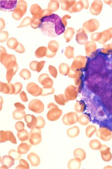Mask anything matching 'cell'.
<instances>
[{"label": "cell", "instance_id": "8", "mask_svg": "<svg viewBox=\"0 0 112 169\" xmlns=\"http://www.w3.org/2000/svg\"><path fill=\"white\" fill-rule=\"evenodd\" d=\"M79 116L76 113L74 112L68 113L64 115L63 122L65 125H71L78 122Z\"/></svg>", "mask_w": 112, "mask_h": 169}, {"label": "cell", "instance_id": "56", "mask_svg": "<svg viewBox=\"0 0 112 169\" xmlns=\"http://www.w3.org/2000/svg\"><path fill=\"white\" fill-rule=\"evenodd\" d=\"M15 107L17 110H24L25 109V107L24 105L20 103H16L15 104Z\"/></svg>", "mask_w": 112, "mask_h": 169}, {"label": "cell", "instance_id": "28", "mask_svg": "<svg viewBox=\"0 0 112 169\" xmlns=\"http://www.w3.org/2000/svg\"><path fill=\"white\" fill-rule=\"evenodd\" d=\"M54 99L55 102L61 106H64L65 104L68 101L67 100L65 95L64 94L55 95Z\"/></svg>", "mask_w": 112, "mask_h": 169}, {"label": "cell", "instance_id": "58", "mask_svg": "<svg viewBox=\"0 0 112 169\" xmlns=\"http://www.w3.org/2000/svg\"><path fill=\"white\" fill-rule=\"evenodd\" d=\"M3 99L1 97V109H2V104H3Z\"/></svg>", "mask_w": 112, "mask_h": 169}, {"label": "cell", "instance_id": "24", "mask_svg": "<svg viewBox=\"0 0 112 169\" xmlns=\"http://www.w3.org/2000/svg\"><path fill=\"white\" fill-rule=\"evenodd\" d=\"M41 7L37 4H33L31 7L30 11L33 17H37L40 18V16L42 12Z\"/></svg>", "mask_w": 112, "mask_h": 169}, {"label": "cell", "instance_id": "48", "mask_svg": "<svg viewBox=\"0 0 112 169\" xmlns=\"http://www.w3.org/2000/svg\"><path fill=\"white\" fill-rule=\"evenodd\" d=\"M24 122L21 121L17 122L15 124V129L18 131H20L24 129Z\"/></svg>", "mask_w": 112, "mask_h": 169}, {"label": "cell", "instance_id": "29", "mask_svg": "<svg viewBox=\"0 0 112 169\" xmlns=\"http://www.w3.org/2000/svg\"><path fill=\"white\" fill-rule=\"evenodd\" d=\"M47 48L45 47H41L38 48L35 52V56L38 58H41L47 54Z\"/></svg>", "mask_w": 112, "mask_h": 169}, {"label": "cell", "instance_id": "53", "mask_svg": "<svg viewBox=\"0 0 112 169\" xmlns=\"http://www.w3.org/2000/svg\"><path fill=\"white\" fill-rule=\"evenodd\" d=\"M38 62L36 61H32L30 64L29 66L30 68L32 71H37V64H38Z\"/></svg>", "mask_w": 112, "mask_h": 169}, {"label": "cell", "instance_id": "26", "mask_svg": "<svg viewBox=\"0 0 112 169\" xmlns=\"http://www.w3.org/2000/svg\"><path fill=\"white\" fill-rule=\"evenodd\" d=\"M19 67H16L15 68H11L7 69L6 72V78L9 83H10L12 80L13 76L18 71Z\"/></svg>", "mask_w": 112, "mask_h": 169}, {"label": "cell", "instance_id": "14", "mask_svg": "<svg viewBox=\"0 0 112 169\" xmlns=\"http://www.w3.org/2000/svg\"><path fill=\"white\" fill-rule=\"evenodd\" d=\"M65 96L68 101L75 100L77 98L76 88L73 85H70L65 89Z\"/></svg>", "mask_w": 112, "mask_h": 169}, {"label": "cell", "instance_id": "27", "mask_svg": "<svg viewBox=\"0 0 112 169\" xmlns=\"http://www.w3.org/2000/svg\"><path fill=\"white\" fill-rule=\"evenodd\" d=\"M26 115L24 110L16 109L13 112V117L15 120H21L24 118Z\"/></svg>", "mask_w": 112, "mask_h": 169}, {"label": "cell", "instance_id": "41", "mask_svg": "<svg viewBox=\"0 0 112 169\" xmlns=\"http://www.w3.org/2000/svg\"><path fill=\"white\" fill-rule=\"evenodd\" d=\"M37 122L35 127L41 129L44 128L45 125V121L44 118L42 116H40L37 117Z\"/></svg>", "mask_w": 112, "mask_h": 169}, {"label": "cell", "instance_id": "47", "mask_svg": "<svg viewBox=\"0 0 112 169\" xmlns=\"http://www.w3.org/2000/svg\"><path fill=\"white\" fill-rule=\"evenodd\" d=\"M15 88V95H17L19 93H21L22 88V85L21 83L16 82L14 84Z\"/></svg>", "mask_w": 112, "mask_h": 169}, {"label": "cell", "instance_id": "50", "mask_svg": "<svg viewBox=\"0 0 112 169\" xmlns=\"http://www.w3.org/2000/svg\"><path fill=\"white\" fill-rule=\"evenodd\" d=\"M9 37V33L6 31H1V42L6 41Z\"/></svg>", "mask_w": 112, "mask_h": 169}, {"label": "cell", "instance_id": "33", "mask_svg": "<svg viewBox=\"0 0 112 169\" xmlns=\"http://www.w3.org/2000/svg\"><path fill=\"white\" fill-rule=\"evenodd\" d=\"M18 41L14 37L10 38L8 39L7 42V45L8 47L11 49H15L19 44Z\"/></svg>", "mask_w": 112, "mask_h": 169}, {"label": "cell", "instance_id": "19", "mask_svg": "<svg viewBox=\"0 0 112 169\" xmlns=\"http://www.w3.org/2000/svg\"><path fill=\"white\" fill-rule=\"evenodd\" d=\"M27 160L30 161L33 166H37L40 164V159L38 155L35 153H31L27 156Z\"/></svg>", "mask_w": 112, "mask_h": 169}, {"label": "cell", "instance_id": "11", "mask_svg": "<svg viewBox=\"0 0 112 169\" xmlns=\"http://www.w3.org/2000/svg\"><path fill=\"white\" fill-rule=\"evenodd\" d=\"M59 48V44L55 40H52L48 44L47 54L46 57L48 58H53L55 56Z\"/></svg>", "mask_w": 112, "mask_h": 169}, {"label": "cell", "instance_id": "18", "mask_svg": "<svg viewBox=\"0 0 112 169\" xmlns=\"http://www.w3.org/2000/svg\"><path fill=\"white\" fill-rule=\"evenodd\" d=\"M25 121L26 122L27 127L29 129H32L35 127L37 122V118L33 115H26L24 117Z\"/></svg>", "mask_w": 112, "mask_h": 169}, {"label": "cell", "instance_id": "25", "mask_svg": "<svg viewBox=\"0 0 112 169\" xmlns=\"http://www.w3.org/2000/svg\"><path fill=\"white\" fill-rule=\"evenodd\" d=\"M17 137L20 141L22 142H25L29 139L30 137V134L27 130L24 129L20 131H18Z\"/></svg>", "mask_w": 112, "mask_h": 169}, {"label": "cell", "instance_id": "42", "mask_svg": "<svg viewBox=\"0 0 112 169\" xmlns=\"http://www.w3.org/2000/svg\"><path fill=\"white\" fill-rule=\"evenodd\" d=\"M8 154L10 156L13 157L15 160H18L21 158L22 154L19 153L18 151L15 150H10L9 151Z\"/></svg>", "mask_w": 112, "mask_h": 169}, {"label": "cell", "instance_id": "2", "mask_svg": "<svg viewBox=\"0 0 112 169\" xmlns=\"http://www.w3.org/2000/svg\"><path fill=\"white\" fill-rule=\"evenodd\" d=\"M47 108L49 109L47 114V119L49 121H57L63 114L62 110L60 109L54 103H49L47 106Z\"/></svg>", "mask_w": 112, "mask_h": 169}, {"label": "cell", "instance_id": "17", "mask_svg": "<svg viewBox=\"0 0 112 169\" xmlns=\"http://www.w3.org/2000/svg\"><path fill=\"white\" fill-rule=\"evenodd\" d=\"M109 148L107 146L102 145V147L100 148V153H101V156L102 158L103 159L104 161H110L111 159V153L109 152Z\"/></svg>", "mask_w": 112, "mask_h": 169}, {"label": "cell", "instance_id": "1", "mask_svg": "<svg viewBox=\"0 0 112 169\" xmlns=\"http://www.w3.org/2000/svg\"><path fill=\"white\" fill-rule=\"evenodd\" d=\"M40 30L45 35L55 37L64 32L65 26L58 15L52 14L41 19Z\"/></svg>", "mask_w": 112, "mask_h": 169}, {"label": "cell", "instance_id": "39", "mask_svg": "<svg viewBox=\"0 0 112 169\" xmlns=\"http://www.w3.org/2000/svg\"><path fill=\"white\" fill-rule=\"evenodd\" d=\"M85 106L83 102L82 101L77 102L75 105V110L77 112L82 113L85 110Z\"/></svg>", "mask_w": 112, "mask_h": 169}, {"label": "cell", "instance_id": "36", "mask_svg": "<svg viewBox=\"0 0 112 169\" xmlns=\"http://www.w3.org/2000/svg\"><path fill=\"white\" fill-rule=\"evenodd\" d=\"M41 19L40 18H38L37 17H33L31 18V25L32 28H39L41 24Z\"/></svg>", "mask_w": 112, "mask_h": 169}, {"label": "cell", "instance_id": "37", "mask_svg": "<svg viewBox=\"0 0 112 169\" xmlns=\"http://www.w3.org/2000/svg\"><path fill=\"white\" fill-rule=\"evenodd\" d=\"M19 75L23 79H25V80H29L31 78V74L29 69H24L21 71Z\"/></svg>", "mask_w": 112, "mask_h": 169}, {"label": "cell", "instance_id": "45", "mask_svg": "<svg viewBox=\"0 0 112 169\" xmlns=\"http://www.w3.org/2000/svg\"><path fill=\"white\" fill-rule=\"evenodd\" d=\"M49 71L50 74L54 78H56L58 75V71L57 69L54 66L49 65Z\"/></svg>", "mask_w": 112, "mask_h": 169}, {"label": "cell", "instance_id": "20", "mask_svg": "<svg viewBox=\"0 0 112 169\" xmlns=\"http://www.w3.org/2000/svg\"><path fill=\"white\" fill-rule=\"evenodd\" d=\"M31 145L29 143L22 142L18 146L17 151L21 154H25L29 152L31 147Z\"/></svg>", "mask_w": 112, "mask_h": 169}, {"label": "cell", "instance_id": "49", "mask_svg": "<svg viewBox=\"0 0 112 169\" xmlns=\"http://www.w3.org/2000/svg\"><path fill=\"white\" fill-rule=\"evenodd\" d=\"M73 48L68 47L66 48V51L65 52V55L68 58H71L73 57Z\"/></svg>", "mask_w": 112, "mask_h": 169}, {"label": "cell", "instance_id": "23", "mask_svg": "<svg viewBox=\"0 0 112 169\" xmlns=\"http://www.w3.org/2000/svg\"><path fill=\"white\" fill-rule=\"evenodd\" d=\"M81 161L77 158L71 159L68 163L69 169H79L81 167Z\"/></svg>", "mask_w": 112, "mask_h": 169}, {"label": "cell", "instance_id": "55", "mask_svg": "<svg viewBox=\"0 0 112 169\" xmlns=\"http://www.w3.org/2000/svg\"><path fill=\"white\" fill-rule=\"evenodd\" d=\"M45 61H41L40 62H38L37 66V72H40L42 69H43L44 66H45Z\"/></svg>", "mask_w": 112, "mask_h": 169}, {"label": "cell", "instance_id": "10", "mask_svg": "<svg viewBox=\"0 0 112 169\" xmlns=\"http://www.w3.org/2000/svg\"><path fill=\"white\" fill-rule=\"evenodd\" d=\"M39 82L43 86V88H51L54 84L53 80L47 74H43L40 75L38 78Z\"/></svg>", "mask_w": 112, "mask_h": 169}, {"label": "cell", "instance_id": "35", "mask_svg": "<svg viewBox=\"0 0 112 169\" xmlns=\"http://www.w3.org/2000/svg\"><path fill=\"white\" fill-rule=\"evenodd\" d=\"M59 69V72L61 74H63V75H67L69 72V67L67 64L65 63L61 64L60 65Z\"/></svg>", "mask_w": 112, "mask_h": 169}, {"label": "cell", "instance_id": "43", "mask_svg": "<svg viewBox=\"0 0 112 169\" xmlns=\"http://www.w3.org/2000/svg\"><path fill=\"white\" fill-rule=\"evenodd\" d=\"M16 169H30L29 163L24 159H20L19 161V165L16 167Z\"/></svg>", "mask_w": 112, "mask_h": 169}, {"label": "cell", "instance_id": "12", "mask_svg": "<svg viewBox=\"0 0 112 169\" xmlns=\"http://www.w3.org/2000/svg\"><path fill=\"white\" fill-rule=\"evenodd\" d=\"M2 65L5 66L7 69L11 68H15L18 66L16 63V60L15 56L13 55L7 54L6 57L2 63Z\"/></svg>", "mask_w": 112, "mask_h": 169}, {"label": "cell", "instance_id": "44", "mask_svg": "<svg viewBox=\"0 0 112 169\" xmlns=\"http://www.w3.org/2000/svg\"><path fill=\"white\" fill-rule=\"evenodd\" d=\"M31 19L29 17H26L23 20L21 23L20 25L18 27V28H20L25 27L28 26L31 24Z\"/></svg>", "mask_w": 112, "mask_h": 169}, {"label": "cell", "instance_id": "38", "mask_svg": "<svg viewBox=\"0 0 112 169\" xmlns=\"http://www.w3.org/2000/svg\"><path fill=\"white\" fill-rule=\"evenodd\" d=\"M74 33V30L72 28H68L65 31L64 34V37L66 39V42H68L71 40L72 37L73 36Z\"/></svg>", "mask_w": 112, "mask_h": 169}, {"label": "cell", "instance_id": "13", "mask_svg": "<svg viewBox=\"0 0 112 169\" xmlns=\"http://www.w3.org/2000/svg\"><path fill=\"white\" fill-rule=\"evenodd\" d=\"M97 137L103 141H109L111 139L112 134L110 131L105 128H100L96 132Z\"/></svg>", "mask_w": 112, "mask_h": 169}, {"label": "cell", "instance_id": "52", "mask_svg": "<svg viewBox=\"0 0 112 169\" xmlns=\"http://www.w3.org/2000/svg\"><path fill=\"white\" fill-rule=\"evenodd\" d=\"M15 51L19 53H23L25 51L24 47L21 43H19L17 48L15 49Z\"/></svg>", "mask_w": 112, "mask_h": 169}, {"label": "cell", "instance_id": "34", "mask_svg": "<svg viewBox=\"0 0 112 169\" xmlns=\"http://www.w3.org/2000/svg\"><path fill=\"white\" fill-rule=\"evenodd\" d=\"M59 7L58 2L57 1H50L48 5V9L51 12H55Z\"/></svg>", "mask_w": 112, "mask_h": 169}, {"label": "cell", "instance_id": "7", "mask_svg": "<svg viewBox=\"0 0 112 169\" xmlns=\"http://www.w3.org/2000/svg\"><path fill=\"white\" fill-rule=\"evenodd\" d=\"M0 135L1 143H5L9 141L14 144H16V139L12 131L1 130L0 132Z\"/></svg>", "mask_w": 112, "mask_h": 169}, {"label": "cell", "instance_id": "30", "mask_svg": "<svg viewBox=\"0 0 112 169\" xmlns=\"http://www.w3.org/2000/svg\"><path fill=\"white\" fill-rule=\"evenodd\" d=\"M102 146V144L97 139L92 140L89 143L90 148L93 150H99Z\"/></svg>", "mask_w": 112, "mask_h": 169}, {"label": "cell", "instance_id": "57", "mask_svg": "<svg viewBox=\"0 0 112 169\" xmlns=\"http://www.w3.org/2000/svg\"><path fill=\"white\" fill-rule=\"evenodd\" d=\"M5 27V22L4 20L2 18L1 19V31Z\"/></svg>", "mask_w": 112, "mask_h": 169}, {"label": "cell", "instance_id": "5", "mask_svg": "<svg viewBox=\"0 0 112 169\" xmlns=\"http://www.w3.org/2000/svg\"><path fill=\"white\" fill-rule=\"evenodd\" d=\"M29 109L31 111L35 113L40 114L44 111L45 106L40 100L35 99L30 102L29 104Z\"/></svg>", "mask_w": 112, "mask_h": 169}, {"label": "cell", "instance_id": "54", "mask_svg": "<svg viewBox=\"0 0 112 169\" xmlns=\"http://www.w3.org/2000/svg\"><path fill=\"white\" fill-rule=\"evenodd\" d=\"M20 97L22 101L24 103H26V102H27L29 101V99H28V98L26 96V93L24 91H22L20 93Z\"/></svg>", "mask_w": 112, "mask_h": 169}, {"label": "cell", "instance_id": "22", "mask_svg": "<svg viewBox=\"0 0 112 169\" xmlns=\"http://www.w3.org/2000/svg\"><path fill=\"white\" fill-rule=\"evenodd\" d=\"M74 156L75 158L80 160L82 161L85 160L86 157V154L85 151L82 148H78L74 151Z\"/></svg>", "mask_w": 112, "mask_h": 169}, {"label": "cell", "instance_id": "4", "mask_svg": "<svg viewBox=\"0 0 112 169\" xmlns=\"http://www.w3.org/2000/svg\"><path fill=\"white\" fill-rule=\"evenodd\" d=\"M30 144L32 145H37L42 141L41 131L40 129L34 127L31 129L30 133Z\"/></svg>", "mask_w": 112, "mask_h": 169}, {"label": "cell", "instance_id": "40", "mask_svg": "<svg viewBox=\"0 0 112 169\" xmlns=\"http://www.w3.org/2000/svg\"><path fill=\"white\" fill-rule=\"evenodd\" d=\"M87 39L88 37L85 33L81 32L77 34V40L78 42L80 44H83Z\"/></svg>", "mask_w": 112, "mask_h": 169}, {"label": "cell", "instance_id": "46", "mask_svg": "<svg viewBox=\"0 0 112 169\" xmlns=\"http://www.w3.org/2000/svg\"><path fill=\"white\" fill-rule=\"evenodd\" d=\"M54 89L53 88V87L51 88H43V91H42V96H46L49 94H54Z\"/></svg>", "mask_w": 112, "mask_h": 169}, {"label": "cell", "instance_id": "15", "mask_svg": "<svg viewBox=\"0 0 112 169\" xmlns=\"http://www.w3.org/2000/svg\"><path fill=\"white\" fill-rule=\"evenodd\" d=\"M15 160L9 155H5L3 156L1 169H9L14 165Z\"/></svg>", "mask_w": 112, "mask_h": 169}, {"label": "cell", "instance_id": "16", "mask_svg": "<svg viewBox=\"0 0 112 169\" xmlns=\"http://www.w3.org/2000/svg\"><path fill=\"white\" fill-rule=\"evenodd\" d=\"M1 92L4 94H15V86L10 83L1 82Z\"/></svg>", "mask_w": 112, "mask_h": 169}, {"label": "cell", "instance_id": "51", "mask_svg": "<svg viewBox=\"0 0 112 169\" xmlns=\"http://www.w3.org/2000/svg\"><path fill=\"white\" fill-rule=\"evenodd\" d=\"M7 52L3 47H1V62L2 63L5 59V57L7 56Z\"/></svg>", "mask_w": 112, "mask_h": 169}, {"label": "cell", "instance_id": "21", "mask_svg": "<svg viewBox=\"0 0 112 169\" xmlns=\"http://www.w3.org/2000/svg\"><path fill=\"white\" fill-rule=\"evenodd\" d=\"M80 133L79 127L77 126L69 128L67 130V134L70 138H74L77 137Z\"/></svg>", "mask_w": 112, "mask_h": 169}, {"label": "cell", "instance_id": "6", "mask_svg": "<svg viewBox=\"0 0 112 169\" xmlns=\"http://www.w3.org/2000/svg\"><path fill=\"white\" fill-rule=\"evenodd\" d=\"M18 1H1V10L5 12H11L15 11L17 7Z\"/></svg>", "mask_w": 112, "mask_h": 169}, {"label": "cell", "instance_id": "3", "mask_svg": "<svg viewBox=\"0 0 112 169\" xmlns=\"http://www.w3.org/2000/svg\"><path fill=\"white\" fill-rule=\"evenodd\" d=\"M27 10V4L24 1H18L16 9L12 13V17L15 20L19 21L20 20L25 14Z\"/></svg>", "mask_w": 112, "mask_h": 169}, {"label": "cell", "instance_id": "31", "mask_svg": "<svg viewBox=\"0 0 112 169\" xmlns=\"http://www.w3.org/2000/svg\"><path fill=\"white\" fill-rule=\"evenodd\" d=\"M96 132H97V128L96 126L94 125H89L86 128V136L88 138H91Z\"/></svg>", "mask_w": 112, "mask_h": 169}, {"label": "cell", "instance_id": "32", "mask_svg": "<svg viewBox=\"0 0 112 169\" xmlns=\"http://www.w3.org/2000/svg\"><path fill=\"white\" fill-rule=\"evenodd\" d=\"M78 122L81 125L86 126V125H88L89 123V118L86 115H81L79 117Z\"/></svg>", "mask_w": 112, "mask_h": 169}, {"label": "cell", "instance_id": "9", "mask_svg": "<svg viewBox=\"0 0 112 169\" xmlns=\"http://www.w3.org/2000/svg\"><path fill=\"white\" fill-rule=\"evenodd\" d=\"M26 90L29 93L34 97L40 96L42 94L43 89L35 83H30L26 86Z\"/></svg>", "mask_w": 112, "mask_h": 169}]
</instances>
